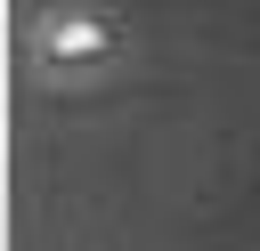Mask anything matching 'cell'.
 I'll use <instances>...</instances> for the list:
<instances>
[{
	"instance_id": "6da1fadb",
	"label": "cell",
	"mask_w": 260,
	"mask_h": 251,
	"mask_svg": "<svg viewBox=\"0 0 260 251\" xmlns=\"http://www.w3.org/2000/svg\"><path fill=\"white\" fill-rule=\"evenodd\" d=\"M41 57H49V73H98V65H114L122 57V32H114V16H89V8H73V16H49L41 24Z\"/></svg>"
}]
</instances>
